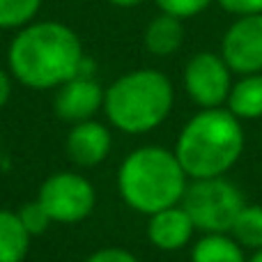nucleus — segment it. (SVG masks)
Here are the masks:
<instances>
[{"instance_id": "nucleus-8", "label": "nucleus", "mask_w": 262, "mask_h": 262, "mask_svg": "<svg viewBox=\"0 0 262 262\" xmlns=\"http://www.w3.org/2000/svg\"><path fill=\"white\" fill-rule=\"evenodd\" d=\"M221 58L232 74H262V14L237 16L221 39Z\"/></svg>"}, {"instance_id": "nucleus-6", "label": "nucleus", "mask_w": 262, "mask_h": 262, "mask_svg": "<svg viewBox=\"0 0 262 262\" xmlns=\"http://www.w3.org/2000/svg\"><path fill=\"white\" fill-rule=\"evenodd\" d=\"M39 200L55 223H78L95 209V186L78 172H55L41 184Z\"/></svg>"}, {"instance_id": "nucleus-11", "label": "nucleus", "mask_w": 262, "mask_h": 262, "mask_svg": "<svg viewBox=\"0 0 262 262\" xmlns=\"http://www.w3.org/2000/svg\"><path fill=\"white\" fill-rule=\"evenodd\" d=\"M195 226L186 209L180 205L152 214L147 223V239L159 251H180L191 242Z\"/></svg>"}, {"instance_id": "nucleus-21", "label": "nucleus", "mask_w": 262, "mask_h": 262, "mask_svg": "<svg viewBox=\"0 0 262 262\" xmlns=\"http://www.w3.org/2000/svg\"><path fill=\"white\" fill-rule=\"evenodd\" d=\"M85 262H140V260L124 249L108 246V249H101V251H97V253H92Z\"/></svg>"}, {"instance_id": "nucleus-9", "label": "nucleus", "mask_w": 262, "mask_h": 262, "mask_svg": "<svg viewBox=\"0 0 262 262\" xmlns=\"http://www.w3.org/2000/svg\"><path fill=\"white\" fill-rule=\"evenodd\" d=\"M104 95L106 90L95 81L92 76H74L72 81L62 83L55 95V113L64 122H85L99 108H104Z\"/></svg>"}, {"instance_id": "nucleus-10", "label": "nucleus", "mask_w": 262, "mask_h": 262, "mask_svg": "<svg viewBox=\"0 0 262 262\" xmlns=\"http://www.w3.org/2000/svg\"><path fill=\"white\" fill-rule=\"evenodd\" d=\"M111 131L104 127L101 122L95 120H85V122L74 124L72 131L67 134V154L76 166L90 168L101 163L111 152Z\"/></svg>"}, {"instance_id": "nucleus-14", "label": "nucleus", "mask_w": 262, "mask_h": 262, "mask_svg": "<svg viewBox=\"0 0 262 262\" xmlns=\"http://www.w3.org/2000/svg\"><path fill=\"white\" fill-rule=\"evenodd\" d=\"M191 262H246V251L230 232H207L191 249Z\"/></svg>"}, {"instance_id": "nucleus-18", "label": "nucleus", "mask_w": 262, "mask_h": 262, "mask_svg": "<svg viewBox=\"0 0 262 262\" xmlns=\"http://www.w3.org/2000/svg\"><path fill=\"white\" fill-rule=\"evenodd\" d=\"M16 214H18V219H21L23 228H26L30 235H41V232L53 223V219L49 216V212L44 209V205H41L39 200H35V203H26Z\"/></svg>"}, {"instance_id": "nucleus-2", "label": "nucleus", "mask_w": 262, "mask_h": 262, "mask_svg": "<svg viewBox=\"0 0 262 262\" xmlns=\"http://www.w3.org/2000/svg\"><path fill=\"white\" fill-rule=\"evenodd\" d=\"M246 147L242 120L228 108H203L182 127L175 157L189 180L226 177Z\"/></svg>"}, {"instance_id": "nucleus-4", "label": "nucleus", "mask_w": 262, "mask_h": 262, "mask_svg": "<svg viewBox=\"0 0 262 262\" xmlns=\"http://www.w3.org/2000/svg\"><path fill=\"white\" fill-rule=\"evenodd\" d=\"M175 92L170 78L157 69H136L111 83L104 95L108 122L124 134H147L170 115Z\"/></svg>"}, {"instance_id": "nucleus-20", "label": "nucleus", "mask_w": 262, "mask_h": 262, "mask_svg": "<svg viewBox=\"0 0 262 262\" xmlns=\"http://www.w3.org/2000/svg\"><path fill=\"white\" fill-rule=\"evenodd\" d=\"M226 12L235 16H251V14H262V0H216Z\"/></svg>"}, {"instance_id": "nucleus-22", "label": "nucleus", "mask_w": 262, "mask_h": 262, "mask_svg": "<svg viewBox=\"0 0 262 262\" xmlns=\"http://www.w3.org/2000/svg\"><path fill=\"white\" fill-rule=\"evenodd\" d=\"M9 95H12V78L7 76V72L0 69V108L7 104Z\"/></svg>"}, {"instance_id": "nucleus-16", "label": "nucleus", "mask_w": 262, "mask_h": 262, "mask_svg": "<svg viewBox=\"0 0 262 262\" xmlns=\"http://www.w3.org/2000/svg\"><path fill=\"white\" fill-rule=\"evenodd\" d=\"M230 235L244 251L262 249V205H249L242 207L235 223L230 228Z\"/></svg>"}, {"instance_id": "nucleus-13", "label": "nucleus", "mask_w": 262, "mask_h": 262, "mask_svg": "<svg viewBox=\"0 0 262 262\" xmlns=\"http://www.w3.org/2000/svg\"><path fill=\"white\" fill-rule=\"evenodd\" d=\"M226 108L239 120L262 118V74H246L232 83Z\"/></svg>"}, {"instance_id": "nucleus-7", "label": "nucleus", "mask_w": 262, "mask_h": 262, "mask_svg": "<svg viewBox=\"0 0 262 262\" xmlns=\"http://www.w3.org/2000/svg\"><path fill=\"white\" fill-rule=\"evenodd\" d=\"M184 90L200 108H221L232 90V72L221 53H195L184 67Z\"/></svg>"}, {"instance_id": "nucleus-12", "label": "nucleus", "mask_w": 262, "mask_h": 262, "mask_svg": "<svg viewBox=\"0 0 262 262\" xmlns=\"http://www.w3.org/2000/svg\"><path fill=\"white\" fill-rule=\"evenodd\" d=\"M145 49L157 58H168V55L177 53L184 41V26L182 18L170 16V14H159L157 18L147 23L145 28Z\"/></svg>"}, {"instance_id": "nucleus-15", "label": "nucleus", "mask_w": 262, "mask_h": 262, "mask_svg": "<svg viewBox=\"0 0 262 262\" xmlns=\"http://www.w3.org/2000/svg\"><path fill=\"white\" fill-rule=\"evenodd\" d=\"M30 237L16 212L0 209V262H21L28 253Z\"/></svg>"}, {"instance_id": "nucleus-1", "label": "nucleus", "mask_w": 262, "mask_h": 262, "mask_svg": "<svg viewBox=\"0 0 262 262\" xmlns=\"http://www.w3.org/2000/svg\"><path fill=\"white\" fill-rule=\"evenodd\" d=\"M9 72L21 85L51 90L78 76L85 62L78 35L64 23H28L7 51Z\"/></svg>"}, {"instance_id": "nucleus-24", "label": "nucleus", "mask_w": 262, "mask_h": 262, "mask_svg": "<svg viewBox=\"0 0 262 262\" xmlns=\"http://www.w3.org/2000/svg\"><path fill=\"white\" fill-rule=\"evenodd\" d=\"M246 262H262V249L260 251H253V255H251Z\"/></svg>"}, {"instance_id": "nucleus-19", "label": "nucleus", "mask_w": 262, "mask_h": 262, "mask_svg": "<svg viewBox=\"0 0 262 262\" xmlns=\"http://www.w3.org/2000/svg\"><path fill=\"white\" fill-rule=\"evenodd\" d=\"M214 0H157L159 9L163 14H170V16H177V18H191V16H198L200 12L212 5Z\"/></svg>"}, {"instance_id": "nucleus-23", "label": "nucleus", "mask_w": 262, "mask_h": 262, "mask_svg": "<svg viewBox=\"0 0 262 262\" xmlns=\"http://www.w3.org/2000/svg\"><path fill=\"white\" fill-rule=\"evenodd\" d=\"M111 5H115V7H136V5L145 3V0H108Z\"/></svg>"}, {"instance_id": "nucleus-3", "label": "nucleus", "mask_w": 262, "mask_h": 262, "mask_svg": "<svg viewBox=\"0 0 262 262\" xmlns=\"http://www.w3.org/2000/svg\"><path fill=\"white\" fill-rule=\"evenodd\" d=\"M189 186L175 152L159 145H145L127 154L118 170V189L122 200L138 214H152L182 203Z\"/></svg>"}, {"instance_id": "nucleus-5", "label": "nucleus", "mask_w": 262, "mask_h": 262, "mask_svg": "<svg viewBox=\"0 0 262 262\" xmlns=\"http://www.w3.org/2000/svg\"><path fill=\"white\" fill-rule=\"evenodd\" d=\"M246 205L242 189L228 177L191 180L182 198V207L200 232H230L237 214Z\"/></svg>"}, {"instance_id": "nucleus-17", "label": "nucleus", "mask_w": 262, "mask_h": 262, "mask_svg": "<svg viewBox=\"0 0 262 262\" xmlns=\"http://www.w3.org/2000/svg\"><path fill=\"white\" fill-rule=\"evenodd\" d=\"M41 0H0V30H16L37 16Z\"/></svg>"}]
</instances>
